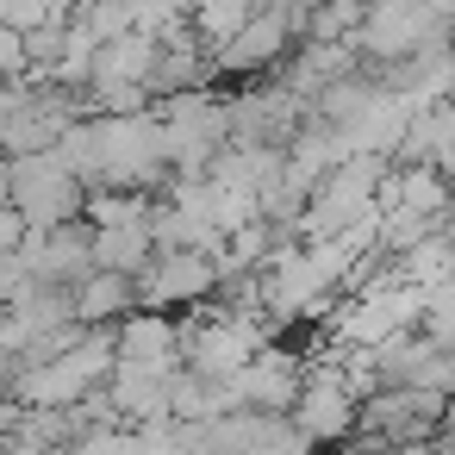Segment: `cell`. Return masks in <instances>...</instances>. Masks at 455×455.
Returning <instances> with one entry per match:
<instances>
[{
  "label": "cell",
  "mask_w": 455,
  "mask_h": 455,
  "mask_svg": "<svg viewBox=\"0 0 455 455\" xmlns=\"http://www.w3.org/2000/svg\"><path fill=\"white\" fill-rule=\"evenodd\" d=\"M132 312H144V306H138V281H132V275H107V268H94V275L76 287V318H82V324H94V331L125 324Z\"/></svg>",
  "instance_id": "cell-3"
},
{
  "label": "cell",
  "mask_w": 455,
  "mask_h": 455,
  "mask_svg": "<svg viewBox=\"0 0 455 455\" xmlns=\"http://www.w3.org/2000/svg\"><path fill=\"white\" fill-rule=\"evenodd\" d=\"M355 399H362L355 374L337 368V362H318V368H306V387H299V405H293V430L306 443H337V436L362 430Z\"/></svg>",
  "instance_id": "cell-2"
},
{
  "label": "cell",
  "mask_w": 455,
  "mask_h": 455,
  "mask_svg": "<svg viewBox=\"0 0 455 455\" xmlns=\"http://www.w3.org/2000/svg\"><path fill=\"white\" fill-rule=\"evenodd\" d=\"M13 206L26 212L32 231H63L76 225V212H88V188L57 163V150L13 156Z\"/></svg>",
  "instance_id": "cell-1"
}]
</instances>
